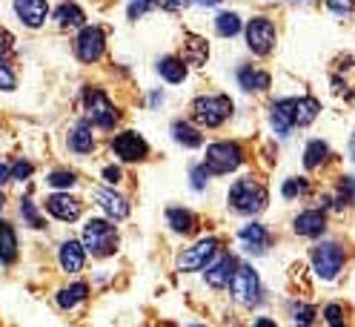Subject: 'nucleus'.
Returning <instances> with one entry per match:
<instances>
[{"label":"nucleus","instance_id":"23","mask_svg":"<svg viewBox=\"0 0 355 327\" xmlns=\"http://www.w3.org/2000/svg\"><path fill=\"white\" fill-rule=\"evenodd\" d=\"M69 149L78 152V156H89L95 149V135H92V124L89 121L75 124V129L69 133Z\"/></svg>","mask_w":355,"mask_h":327},{"label":"nucleus","instance_id":"19","mask_svg":"<svg viewBox=\"0 0 355 327\" xmlns=\"http://www.w3.org/2000/svg\"><path fill=\"white\" fill-rule=\"evenodd\" d=\"M293 101H295V98H286V101H275V103L270 106V124H272V129H275L281 138L290 135V129L295 126Z\"/></svg>","mask_w":355,"mask_h":327},{"label":"nucleus","instance_id":"14","mask_svg":"<svg viewBox=\"0 0 355 327\" xmlns=\"http://www.w3.org/2000/svg\"><path fill=\"white\" fill-rule=\"evenodd\" d=\"M92 199L98 201V207L112 218V221H123V218L129 215V201L123 199V195H118L115 190H106V187H95L92 190Z\"/></svg>","mask_w":355,"mask_h":327},{"label":"nucleus","instance_id":"47","mask_svg":"<svg viewBox=\"0 0 355 327\" xmlns=\"http://www.w3.org/2000/svg\"><path fill=\"white\" fill-rule=\"evenodd\" d=\"M195 3H201V6H218L220 0H195Z\"/></svg>","mask_w":355,"mask_h":327},{"label":"nucleus","instance_id":"38","mask_svg":"<svg viewBox=\"0 0 355 327\" xmlns=\"http://www.w3.org/2000/svg\"><path fill=\"white\" fill-rule=\"evenodd\" d=\"M324 319H327L329 327H344V308L341 304H327Z\"/></svg>","mask_w":355,"mask_h":327},{"label":"nucleus","instance_id":"17","mask_svg":"<svg viewBox=\"0 0 355 327\" xmlns=\"http://www.w3.org/2000/svg\"><path fill=\"white\" fill-rule=\"evenodd\" d=\"M293 230L295 235H304V238H315L327 230V215L321 210H304L293 218Z\"/></svg>","mask_w":355,"mask_h":327},{"label":"nucleus","instance_id":"41","mask_svg":"<svg viewBox=\"0 0 355 327\" xmlns=\"http://www.w3.org/2000/svg\"><path fill=\"white\" fill-rule=\"evenodd\" d=\"M327 6L336 12V15H349L355 3H352V0H327Z\"/></svg>","mask_w":355,"mask_h":327},{"label":"nucleus","instance_id":"36","mask_svg":"<svg viewBox=\"0 0 355 327\" xmlns=\"http://www.w3.org/2000/svg\"><path fill=\"white\" fill-rule=\"evenodd\" d=\"M32 172H35V167L29 164V161H24V158H17L15 164H12V181H29L32 178Z\"/></svg>","mask_w":355,"mask_h":327},{"label":"nucleus","instance_id":"34","mask_svg":"<svg viewBox=\"0 0 355 327\" xmlns=\"http://www.w3.org/2000/svg\"><path fill=\"white\" fill-rule=\"evenodd\" d=\"M313 324H315V308L298 301L293 308V327H313Z\"/></svg>","mask_w":355,"mask_h":327},{"label":"nucleus","instance_id":"5","mask_svg":"<svg viewBox=\"0 0 355 327\" xmlns=\"http://www.w3.org/2000/svg\"><path fill=\"white\" fill-rule=\"evenodd\" d=\"M309 261H313V270L318 278L324 281H332V278H338L341 267H344V247L336 244V242H324L318 247H313V253H309Z\"/></svg>","mask_w":355,"mask_h":327},{"label":"nucleus","instance_id":"43","mask_svg":"<svg viewBox=\"0 0 355 327\" xmlns=\"http://www.w3.org/2000/svg\"><path fill=\"white\" fill-rule=\"evenodd\" d=\"M103 178H106L109 184H112V187H115V184H118V181L123 178V172H121L118 167H106V169H103Z\"/></svg>","mask_w":355,"mask_h":327},{"label":"nucleus","instance_id":"28","mask_svg":"<svg viewBox=\"0 0 355 327\" xmlns=\"http://www.w3.org/2000/svg\"><path fill=\"white\" fill-rule=\"evenodd\" d=\"M158 72L169 83H181L187 78V63L181 58H175V55H166V58L158 60Z\"/></svg>","mask_w":355,"mask_h":327},{"label":"nucleus","instance_id":"6","mask_svg":"<svg viewBox=\"0 0 355 327\" xmlns=\"http://www.w3.org/2000/svg\"><path fill=\"white\" fill-rule=\"evenodd\" d=\"M212 176H230L235 172L241 164H243V149L235 144V141H218L207 149V161Z\"/></svg>","mask_w":355,"mask_h":327},{"label":"nucleus","instance_id":"50","mask_svg":"<svg viewBox=\"0 0 355 327\" xmlns=\"http://www.w3.org/2000/svg\"><path fill=\"white\" fill-rule=\"evenodd\" d=\"M189 327H207V324H189Z\"/></svg>","mask_w":355,"mask_h":327},{"label":"nucleus","instance_id":"9","mask_svg":"<svg viewBox=\"0 0 355 327\" xmlns=\"http://www.w3.org/2000/svg\"><path fill=\"white\" fill-rule=\"evenodd\" d=\"M247 47L255 55H270L275 47V26L266 17H252L247 24Z\"/></svg>","mask_w":355,"mask_h":327},{"label":"nucleus","instance_id":"15","mask_svg":"<svg viewBox=\"0 0 355 327\" xmlns=\"http://www.w3.org/2000/svg\"><path fill=\"white\" fill-rule=\"evenodd\" d=\"M15 12L20 17V24H26L29 29H37L46 24L49 3L46 0H15Z\"/></svg>","mask_w":355,"mask_h":327},{"label":"nucleus","instance_id":"20","mask_svg":"<svg viewBox=\"0 0 355 327\" xmlns=\"http://www.w3.org/2000/svg\"><path fill=\"white\" fill-rule=\"evenodd\" d=\"M166 224L178 235H192V233H198V215L184 210V207H169L166 210Z\"/></svg>","mask_w":355,"mask_h":327},{"label":"nucleus","instance_id":"11","mask_svg":"<svg viewBox=\"0 0 355 327\" xmlns=\"http://www.w3.org/2000/svg\"><path fill=\"white\" fill-rule=\"evenodd\" d=\"M109 146H112V152L123 164H138V161H144L149 156V144L138 133H121V135L112 138Z\"/></svg>","mask_w":355,"mask_h":327},{"label":"nucleus","instance_id":"8","mask_svg":"<svg viewBox=\"0 0 355 327\" xmlns=\"http://www.w3.org/2000/svg\"><path fill=\"white\" fill-rule=\"evenodd\" d=\"M215 253H218V238L215 235H207V238L195 242L192 247H187L181 255H178V270H181V273L204 270L209 261L215 258Z\"/></svg>","mask_w":355,"mask_h":327},{"label":"nucleus","instance_id":"22","mask_svg":"<svg viewBox=\"0 0 355 327\" xmlns=\"http://www.w3.org/2000/svg\"><path fill=\"white\" fill-rule=\"evenodd\" d=\"M238 83H241V90L243 92H263V90H270V72H263V69H255V67H241L238 69Z\"/></svg>","mask_w":355,"mask_h":327},{"label":"nucleus","instance_id":"4","mask_svg":"<svg viewBox=\"0 0 355 327\" xmlns=\"http://www.w3.org/2000/svg\"><path fill=\"white\" fill-rule=\"evenodd\" d=\"M232 115V101L227 95H201L192 103V121L201 126H220Z\"/></svg>","mask_w":355,"mask_h":327},{"label":"nucleus","instance_id":"44","mask_svg":"<svg viewBox=\"0 0 355 327\" xmlns=\"http://www.w3.org/2000/svg\"><path fill=\"white\" fill-rule=\"evenodd\" d=\"M9 181H12V167L6 161H0V187L9 184Z\"/></svg>","mask_w":355,"mask_h":327},{"label":"nucleus","instance_id":"33","mask_svg":"<svg viewBox=\"0 0 355 327\" xmlns=\"http://www.w3.org/2000/svg\"><path fill=\"white\" fill-rule=\"evenodd\" d=\"M20 218L32 227V230H43L46 227V221L40 218V212H37V204L32 201V199H20Z\"/></svg>","mask_w":355,"mask_h":327},{"label":"nucleus","instance_id":"40","mask_svg":"<svg viewBox=\"0 0 355 327\" xmlns=\"http://www.w3.org/2000/svg\"><path fill=\"white\" fill-rule=\"evenodd\" d=\"M12 43H15L12 32H9V29H0V60H3V58L12 52Z\"/></svg>","mask_w":355,"mask_h":327},{"label":"nucleus","instance_id":"26","mask_svg":"<svg viewBox=\"0 0 355 327\" xmlns=\"http://www.w3.org/2000/svg\"><path fill=\"white\" fill-rule=\"evenodd\" d=\"M172 138L181 144V146H189V149H195V146L204 144L201 129H195V126L187 124V121H175V124H172Z\"/></svg>","mask_w":355,"mask_h":327},{"label":"nucleus","instance_id":"39","mask_svg":"<svg viewBox=\"0 0 355 327\" xmlns=\"http://www.w3.org/2000/svg\"><path fill=\"white\" fill-rule=\"evenodd\" d=\"M209 176H212V172H209V167H207V164L192 167V187H195V190H204V187H207V181H209Z\"/></svg>","mask_w":355,"mask_h":327},{"label":"nucleus","instance_id":"24","mask_svg":"<svg viewBox=\"0 0 355 327\" xmlns=\"http://www.w3.org/2000/svg\"><path fill=\"white\" fill-rule=\"evenodd\" d=\"M86 296H89V285H86V281H72L69 287H60L58 290L55 301H58L60 310H72V308H78L80 301H86Z\"/></svg>","mask_w":355,"mask_h":327},{"label":"nucleus","instance_id":"30","mask_svg":"<svg viewBox=\"0 0 355 327\" xmlns=\"http://www.w3.org/2000/svg\"><path fill=\"white\" fill-rule=\"evenodd\" d=\"M329 156V146L324 141H309L306 144V152H304V167L306 169H318Z\"/></svg>","mask_w":355,"mask_h":327},{"label":"nucleus","instance_id":"45","mask_svg":"<svg viewBox=\"0 0 355 327\" xmlns=\"http://www.w3.org/2000/svg\"><path fill=\"white\" fill-rule=\"evenodd\" d=\"M341 190H347V195H349V199H355V178L344 176V178H341Z\"/></svg>","mask_w":355,"mask_h":327},{"label":"nucleus","instance_id":"1","mask_svg":"<svg viewBox=\"0 0 355 327\" xmlns=\"http://www.w3.org/2000/svg\"><path fill=\"white\" fill-rule=\"evenodd\" d=\"M80 244L95 258H109L118 250V230H115L112 221H106V218H89V221L83 224Z\"/></svg>","mask_w":355,"mask_h":327},{"label":"nucleus","instance_id":"7","mask_svg":"<svg viewBox=\"0 0 355 327\" xmlns=\"http://www.w3.org/2000/svg\"><path fill=\"white\" fill-rule=\"evenodd\" d=\"M230 293L238 304L243 308H252V304L261 301V278L250 265H238L232 278H230Z\"/></svg>","mask_w":355,"mask_h":327},{"label":"nucleus","instance_id":"21","mask_svg":"<svg viewBox=\"0 0 355 327\" xmlns=\"http://www.w3.org/2000/svg\"><path fill=\"white\" fill-rule=\"evenodd\" d=\"M207 58H209L207 40L198 37V35H184V55H181V60L187 63V67H204Z\"/></svg>","mask_w":355,"mask_h":327},{"label":"nucleus","instance_id":"27","mask_svg":"<svg viewBox=\"0 0 355 327\" xmlns=\"http://www.w3.org/2000/svg\"><path fill=\"white\" fill-rule=\"evenodd\" d=\"M293 112H295V126H309L318 118L321 103L315 98H298V101H293Z\"/></svg>","mask_w":355,"mask_h":327},{"label":"nucleus","instance_id":"42","mask_svg":"<svg viewBox=\"0 0 355 327\" xmlns=\"http://www.w3.org/2000/svg\"><path fill=\"white\" fill-rule=\"evenodd\" d=\"M187 3H189V0H155V6H161L166 12H181Z\"/></svg>","mask_w":355,"mask_h":327},{"label":"nucleus","instance_id":"49","mask_svg":"<svg viewBox=\"0 0 355 327\" xmlns=\"http://www.w3.org/2000/svg\"><path fill=\"white\" fill-rule=\"evenodd\" d=\"M3 207H6V195L0 192V212H3Z\"/></svg>","mask_w":355,"mask_h":327},{"label":"nucleus","instance_id":"18","mask_svg":"<svg viewBox=\"0 0 355 327\" xmlns=\"http://www.w3.org/2000/svg\"><path fill=\"white\" fill-rule=\"evenodd\" d=\"M235 267H238V261H235L232 255H220L212 267H204V270H207V273H204L207 285H209L212 290H224V287H230V278H232Z\"/></svg>","mask_w":355,"mask_h":327},{"label":"nucleus","instance_id":"3","mask_svg":"<svg viewBox=\"0 0 355 327\" xmlns=\"http://www.w3.org/2000/svg\"><path fill=\"white\" fill-rule=\"evenodd\" d=\"M83 103H86V121L101 129H112L121 118V112L115 109V103L109 101V95L98 86H86L83 90Z\"/></svg>","mask_w":355,"mask_h":327},{"label":"nucleus","instance_id":"2","mask_svg":"<svg viewBox=\"0 0 355 327\" xmlns=\"http://www.w3.org/2000/svg\"><path fill=\"white\" fill-rule=\"evenodd\" d=\"M266 201H270V195H266V187L252 181V178H241L230 187L227 192V204L241 212V215H258L261 210H266Z\"/></svg>","mask_w":355,"mask_h":327},{"label":"nucleus","instance_id":"37","mask_svg":"<svg viewBox=\"0 0 355 327\" xmlns=\"http://www.w3.org/2000/svg\"><path fill=\"white\" fill-rule=\"evenodd\" d=\"M15 86H17V78H15L12 67L6 60H0V92H12Z\"/></svg>","mask_w":355,"mask_h":327},{"label":"nucleus","instance_id":"13","mask_svg":"<svg viewBox=\"0 0 355 327\" xmlns=\"http://www.w3.org/2000/svg\"><path fill=\"white\" fill-rule=\"evenodd\" d=\"M238 242L243 244V250H247V253L263 255L266 250H270V244H272V235H270V230H266L263 224H255L252 221V224L238 230Z\"/></svg>","mask_w":355,"mask_h":327},{"label":"nucleus","instance_id":"25","mask_svg":"<svg viewBox=\"0 0 355 327\" xmlns=\"http://www.w3.org/2000/svg\"><path fill=\"white\" fill-rule=\"evenodd\" d=\"M17 233L9 221H0V261L3 265H15L17 261Z\"/></svg>","mask_w":355,"mask_h":327},{"label":"nucleus","instance_id":"10","mask_svg":"<svg viewBox=\"0 0 355 327\" xmlns=\"http://www.w3.org/2000/svg\"><path fill=\"white\" fill-rule=\"evenodd\" d=\"M103 49H106L103 29H98V26H83L80 35H78V40H75V55H78V60L95 63V60H101Z\"/></svg>","mask_w":355,"mask_h":327},{"label":"nucleus","instance_id":"35","mask_svg":"<svg viewBox=\"0 0 355 327\" xmlns=\"http://www.w3.org/2000/svg\"><path fill=\"white\" fill-rule=\"evenodd\" d=\"M306 190H309V181L306 178H286L284 181V199H301V195H306Z\"/></svg>","mask_w":355,"mask_h":327},{"label":"nucleus","instance_id":"29","mask_svg":"<svg viewBox=\"0 0 355 327\" xmlns=\"http://www.w3.org/2000/svg\"><path fill=\"white\" fill-rule=\"evenodd\" d=\"M55 20H58V26L60 29H75V26H83V9L78 3H60L58 12H55Z\"/></svg>","mask_w":355,"mask_h":327},{"label":"nucleus","instance_id":"12","mask_svg":"<svg viewBox=\"0 0 355 327\" xmlns=\"http://www.w3.org/2000/svg\"><path fill=\"white\" fill-rule=\"evenodd\" d=\"M46 212L52 218H58V221H63V224H72V221H78V218H80L83 204L78 199H72L69 192H55V195H49V199H46Z\"/></svg>","mask_w":355,"mask_h":327},{"label":"nucleus","instance_id":"48","mask_svg":"<svg viewBox=\"0 0 355 327\" xmlns=\"http://www.w3.org/2000/svg\"><path fill=\"white\" fill-rule=\"evenodd\" d=\"M349 156L355 158V135H352V141H349Z\"/></svg>","mask_w":355,"mask_h":327},{"label":"nucleus","instance_id":"31","mask_svg":"<svg viewBox=\"0 0 355 327\" xmlns=\"http://www.w3.org/2000/svg\"><path fill=\"white\" fill-rule=\"evenodd\" d=\"M215 32L220 37H232L241 32V17L235 12H224V15H218L215 17Z\"/></svg>","mask_w":355,"mask_h":327},{"label":"nucleus","instance_id":"46","mask_svg":"<svg viewBox=\"0 0 355 327\" xmlns=\"http://www.w3.org/2000/svg\"><path fill=\"white\" fill-rule=\"evenodd\" d=\"M250 327H275V321H272V319H266V316H261V319H255Z\"/></svg>","mask_w":355,"mask_h":327},{"label":"nucleus","instance_id":"16","mask_svg":"<svg viewBox=\"0 0 355 327\" xmlns=\"http://www.w3.org/2000/svg\"><path fill=\"white\" fill-rule=\"evenodd\" d=\"M58 265H60V270H63V273H69V276L80 273V270H83V265H86V250H83V244H80V242H75V238H69V242H63V244H60V250H58Z\"/></svg>","mask_w":355,"mask_h":327},{"label":"nucleus","instance_id":"32","mask_svg":"<svg viewBox=\"0 0 355 327\" xmlns=\"http://www.w3.org/2000/svg\"><path fill=\"white\" fill-rule=\"evenodd\" d=\"M46 184L49 187H55V190H69V187H75L78 184V172H72V169H52L49 176H46Z\"/></svg>","mask_w":355,"mask_h":327}]
</instances>
